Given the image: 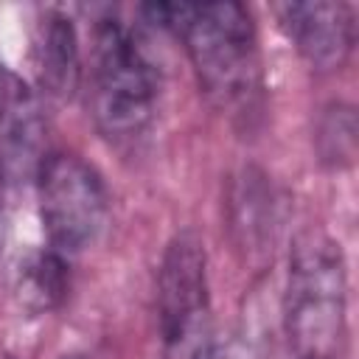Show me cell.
I'll list each match as a JSON object with an SVG mask.
<instances>
[{
  "label": "cell",
  "mask_w": 359,
  "mask_h": 359,
  "mask_svg": "<svg viewBox=\"0 0 359 359\" xmlns=\"http://www.w3.org/2000/svg\"><path fill=\"white\" fill-rule=\"evenodd\" d=\"M146 14L171 28L191 56L205 95L230 115L252 112L261 93L258 36L241 3H157Z\"/></svg>",
  "instance_id": "obj_1"
},
{
  "label": "cell",
  "mask_w": 359,
  "mask_h": 359,
  "mask_svg": "<svg viewBox=\"0 0 359 359\" xmlns=\"http://www.w3.org/2000/svg\"><path fill=\"white\" fill-rule=\"evenodd\" d=\"M160 104V67L137 25L104 17L93 34L90 107L95 126L115 143H132L151 126Z\"/></svg>",
  "instance_id": "obj_2"
},
{
  "label": "cell",
  "mask_w": 359,
  "mask_h": 359,
  "mask_svg": "<svg viewBox=\"0 0 359 359\" xmlns=\"http://www.w3.org/2000/svg\"><path fill=\"white\" fill-rule=\"evenodd\" d=\"M348 278L339 244L323 230H303L294 238L283 320L297 359H334L345 334Z\"/></svg>",
  "instance_id": "obj_3"
},
{
  "label": "cell",
  "mask_w": 359,
  "mask_h": 359,
  "mask_svg": "<svg viewBox=\"0 0 359 359\" xmlns=\"http://www.w3.org/2000/svg\"><path fill=\"white\" fill-rule=\"evenodd\" d=\"M36 199L45 238L62 255L90 247L107 224L109 199L104 180L79 154L53 151L39 160Z\"/></svg>",
  "instance_id": "obj_4"
},
{
  "label": "cell",
  "mask_w": 359,
  "mask_h": 359,
  "mask_svg": "<svg viewBox=\"0 0 359 359\" xmlns=\"http://www.w3.org/2000/svg\"><path fill=\"white\" fill-rule=\"evenodd\" d=\"M208 311V255L194 230L177 233L157 272V314L165 345H185Z\"/></svg>",
  "instance_id": "obj_5"
},
{
  "label": "cell",
  "mask_w": 359,
  "mask_h": 359,
  "mask_svg": "<svg viewBox=\"0 0 359 359\" xmlns=\"http://www.w3.org/2000/svg\"><path fill=\"white\" fill-rule=\"evenodd\" d=\"M278 22L297 48V53L317 70L342 67L356 42V14L348 3L306 0L280 3Z\"/></svg>",
  "instance_id": "obj_6"
},
{
  "label": "cell",
  "mask_w": 359,
  "mask_h": 359,
  "mask_svg": "<svg viewBox=\"0 0 359 359\" xmlns=\"http://www.w3.org/2000/svg\"><path fill=\"white\" fill-rule=\"evenodd\" d=\"M39 149V118L31 90L17 73L0 65V154L6 160L8 177L22 171L28 163L34 168L45 154Z\"/></svg>",
  "instance_id": "obj_7"
},
{
  "label": "cell",
  "mask_w": 359,
  "mask_h": 359,
  "mask_svg": "<svg viewBox=\"0 0 359 359\" xmlns=\"http://www.w3.org/2000/svg\"><path fill=\"white\" fill-rule=\"evenodd\" d=\"M34 67L42 87L56 98H70L81 79L79 34L67 14L59 8L45 11L34 39Z\"/></svg>",
  "instance_id": "obj_8"
},
{
  "label": "cell",
  "mask_w": 359,
  "mask_h": 359,
  "mask_svg": "<svg viewBox=\"0 0 359 359\" xmlns=\"http://www.w3.org/2000/svg\"><path fill=\"white\" fill-rule=\"evenodd\" d=\"M70 289V266L67 255L56 250L31 252L17 269V297L28 311H50L56 309Z\"/></svg>",
  "instance_id": "obj_9"
},
{
  "label": "cell",
  "mask_w": 359,
  "mask_h": 359,
  "mask_svg": "<svg viewBox=\"0 0 359 359\" xmlns=\"http://www.w3.org/2000/svg\"><path fill=\"white\" fill-rule=\"evenodd\" d=\"M317 143H320V154H323L325 163H331L337 168L339 165H351L353 154H356V118H353V109L345 107V104H337L334 109H328L325 118H323Z\"/></svg>",
  "instance_id": "obj_10"
},
{
  "label": "cell",
  "mask_w": 359,
  "mask_h": 359,
  "mask_svg": "<svg viewBox=\"0 0 359 359\" xmlns=\"http://www.w3.org/2000/svg\"><path fill=\"white\" fill-rule=\"evenodd\" d=\"M191 359H261V356L250 339L230 334V337H208L202 345H196Z\"/></svg>",
  "instance_id": "obj_11"
}]
</instances>
